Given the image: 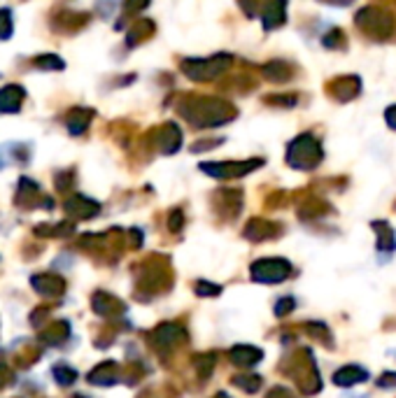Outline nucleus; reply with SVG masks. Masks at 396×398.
<instances>
[{
    "instance_id": "f257e3e1",
    "label": "nucleus",
    "mask_w": 396,
    "mask_h": 398,
    "mask_svg": "<svg viewBox=\"0 0 396 398\" xmlns=\"http://www.w3.org/2000/svg\"><path fill=\"white\" fill-rule=\"evenodd\" d=\"M357 26L368 35H375V38H387L394 28V21L387 12L377 10V8H366L357 14Z\"/></svg>"
},
{
    "instance_id": "f03ea898",
    "label": "nucleus",
    "mask_w": 396,
    "mask_h": 398,
    "mask_svg": "<svg viewBox=\"0 0 396 398\" xmlns=\"http://www.w3.org/2000/svg\"><path fill=\"white\" fill-rule=\"evenodd\" d=\"M364 379H368L366 370H362V368H343L336 375V384H340V387H352V384H359V382H364Z\"/></svg>"
},
{
    "instance_id": "7ed1b4c3",
    "label": "nucleus",
    "mask_w": 396,
    "mask_h": 398,
    "mask_svg": "<svg viewBox=\"0 0 396 398\" xmlns=\"http://www.w3.org/2000/svg\"><path fill=\"white\" fill-rule=\"evenodd\" d=\"M385 117H387V124L392 126V128H396V105L387 109V112H385Z\"/></svg>"
}]
</instances>
